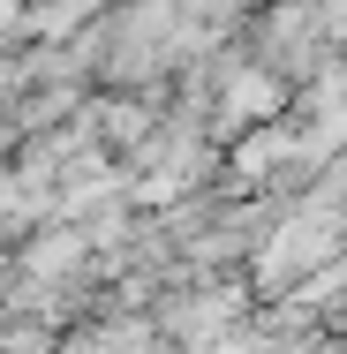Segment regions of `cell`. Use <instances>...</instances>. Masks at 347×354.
Returning a JSON list of instances; mask_svg holds the SVG:
<instances>
[{"mask_svg":"<svg viewBox=\"0 0 347 354\" xmlns=\"http://www.w3.org/2000/svg\"><path fill=\"white\" fill-rule=\"evenodd\" d=\"M332 249H340V218H332V204H317V212L287 218V234L265 249V279H302V272L325 264Z\"/></svg>","mask_w":347,"mask_h":354,"instance_id":"obj_1","label":"cell"},{"mask_svg":"<svg viewBox=\"0 0 347 354\" xmlns=\"http://www.w3.org/2000/svg\"><path fill=\"white\" fill-rule=\"evenodd\" d=\"M272 106H279L272 75H234V83H226V113H234V121H265Z\"/></svg>","mask_w":347,"mask_h":354,"instance_id":"obj_2","label":"cell"},{"mask_svg":"<svg viewBox=\"0 0 347 354\" xmlns=\"http://www.w3.org/2000/svg\"><path fill=\"white\" fill-rule=\"evenodd\" d=\"M91 8H98V0H46V8H38V30H69V23H83Z\"/></svg>","mask_w":347,"mask_h":354,"instance_id":"obj_3","label":"cell"}]
</instances>
